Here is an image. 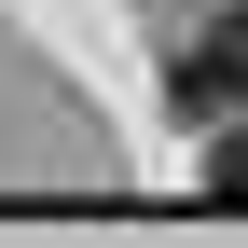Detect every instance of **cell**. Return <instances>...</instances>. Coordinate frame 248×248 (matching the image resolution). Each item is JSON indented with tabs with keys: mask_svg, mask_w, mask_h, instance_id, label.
<instances>
[{
	"mask_svg": "<svg viewBox=\"0 0 248 248\" xmlns=\"http://www.w3.org/2000/svg\"><path fill=\"white\" fill-rule=\"evenodd\" d=\"M234 83H248V42H234V28H221V42H193V55H179V110H221Z\"/></svg>",
	"mask_w": 248,
	"mask_h": 248,
	"instance_id": "cell-1",
	"label": "cell"
},
{
	"mask_svg": "<svg viewBox=\"0 0 248 248\" xmlns=\"http://www.w3.org/2000/svg\"><path fill=\"white\" fill-rule=\"evenodd\" d=\"M207 193H234V207H248V152H221V166H207Z\"/></svg>",
	"mask_w": 248,
	"mask_h": 248,
	"instance_id": "cell-2",
	"label": "cell"
}]
</instances>
